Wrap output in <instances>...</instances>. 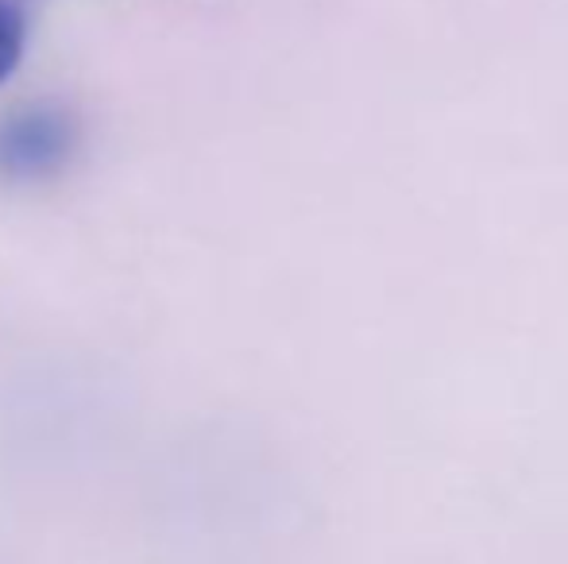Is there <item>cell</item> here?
Masks as SVG:
<instances>
[{"mask_svg":"<svg viewBox=\"0 0 568 564\" xmlns=\"http://www.w3.org/2000/svg\"><path fill=\"white\" fill-rule=\"evenodd\" d=\"M70 143H74L70 116L47 105L20 109L0 129V155H4L8 171L20 178H39V174H51L54 166H62L70 155Z\"/></svg>","mask_w":568,"mask_h":564,"instance_id":"6da1fadb","label":"cell"},{"mask_svg":"<svg viewBox=\"0 0 568 564\" xmlns=\"http://www.w3.org/2000/svg\"><path fill=\"white\" fill-rule=\"evenodd\" d=\"M28 43V16L20 0H0V85L16 74Z\"/></svg>","mask_w":568,"mask_h":564,"instance_id":"7a4b0ae2","label":"cell"}]
</instances>
